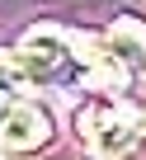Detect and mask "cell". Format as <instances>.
I'll use <instances>...</instances> for the list:
<instances>
[{
    "label": "cell",
    "instance_id": "6da1fadb",
    "mask_svg": "<svg viewBox=\"0 0 146 160\" xmlns=\"http://www.w3.org/2000/svg\"><path fill=\"white\" fill-rule=\"evenodd\" d=\"M76 132L90 160H137L132 151L146 141V99H99L76 118Z\"/></svg>",
    "mask_w": 146,
    "mask_h": 160
},
{
    "label": "cell",
    "instance_id": "7a4b0ae2",
    "mask_svg": "<svg viewBox=\"0 0 146 160\" xmlns=\"http://www.w3.org/2000/svg\"><path fill=\"white\" fill-rule=\"evenodd\" d=\"M76 66V57H71V33L61 24H38L24 33L19 52H14V71L24 85H52V80L61 75V66Z\"/></svg>",
    "mask_w": 146,
    "mask_h": 160
},
{
    "label": "cell",
    "instance_id": "3957f363",
    "mask_svg": "<svg viewBox=\"0 0 146 160\" xmlns=\"http://www.w3.org/2000/svg\"><path fill=\"white\" fill-rule=\"evenodd\" d=\"M52 137H57L52 113L43 104H33V99H14L10 113H5V122H0V151L5 155H33Z\"/></svg>",
    "mask_w": 146,
    "mask_h": 160
},
{
    "label": "cell",
    "instance_id": "277c9868",
    "mask_svg": "<svg viewBox=\"0 0 146 160\" xmlns=\"http://www.w3.org/2000/svg\"><path fill=\"white\" fill-rule=\"evenodd\" d=\"M104 42H108V52L137 75V66L146 61V19H137V14H118V19L108 24Z\"/></svg>",
    "mask_w": 146,
    "mask_h": 160
},
{
    "label": "cell",
    "instance_id": "5b68a950",
    "mask_svg": "<svg viewBox=\"0 0 146 160\" xmlns=\"http://www.w3.org/2000/svg\"><path fill=\"white\" fill-rule=\"evenodd\" d=\"M19 85H24V80H19V71H14V57H0V122H5V113H10Z\"/></svg>",
    "mask_w": 146,
    "mask_h": 160
},
{
    "label": "cell",
    "instance_id": "8992f818",
    "mask_svg": "<svg viewBox=\"0 0 146 160\" xmlns=\"http://www.w3.org/2000/svg\"><path fill=\"white\" fill-rule=\"evenodd\" d=\"M132 80H137V90H141V94H146V61H141V66H137V75H132Z\"/></svg>",
    "mask_w": 146,
    "mask_h": 160
}]
</instances>
